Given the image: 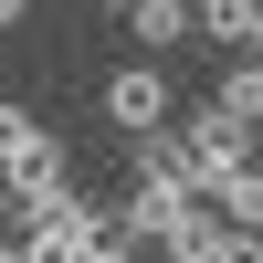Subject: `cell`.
Returning <instances> with one entry per match:
<instances>
[{
	"label": "cell",
	"mask_w": 263,
	"mask_h": 263,
	"mask_svg": "<svg viewBox=\"0 0 263 263\" xmlns=\"http://www.w3.org/2000/svg\"><path fill=\"white\" fill-rule=\"evenodd\" d=\"M21 11H32V0H0V32H11V21H21Z\"/></svg>",
	"instance_id": "11"
},
{
	"label": "cell",
	"mask_w": 263,
	"mask_h": 263,
	"mask_svg": "<svg viewBox=\"0 0 263 263\" xmlns=\"http://www.w3.org/2000/svg\"><path fill=\"white\" fill-rule=\"evenodd\" d=\"M221 105H232L242 126H263V53H253V63H232V74H221Z\"/></svg>",
	"instance_id": "9"
},
{
	"label": "cell",
	"mask_w": 263,
	"mask_h": 263,
	"mask_svg": "<svg viewBox=\"0 0 263 263\" xmlns=\"http://www.w3.org/2000/svg\"><path fill=\"white\" fill-rule=\"evenodd\" d=\"M211 211H221V221H242V232H263V168L242 158V168H232L221 190H211Z\"/></svg>",
	"instance_id": "7"
},
{
	"label": "cell",
	"mask_w": 263,
	"mask_h": 263,
	"mask_svg": "<svg viewBox=\"0 0 263 263\" xmlns=\"http://www.w3.org/2000/svg\"><path fill=\"white\" fill-rule=\"evenodd\" d=\"M63 147H42V158H21V168H0V211H11V221H53L63 211Z\"/></svg>",
	"instance_id": "3"
},
{
	"label": "cell",
	"mask_w": 263,
	"mask_h": 263,
	"mask_svg": "<svg viewBox=\"0 0 263 263\" xmlns=\"http://www.w3.org/2000/svg\"><path fill=\"white\" fill-rule=\"evenodd\" d=\"M126 32L147 53H168V42H190V0H126Z\"/></svg>",
	"instance_id": "4"
},
{
	"label": "cell",
	"mask_w": 263,
	"mask_h": 263,
	"mask_svg": "<svg viewBox=\"0 0 263 263\" xmlns=\"http://www.w3.org/2000/svg\"><path fill=\"white\" fill-rule=\"evenodd\" d=\"M168 137H179V168H190V190H200V200H211V190H221L232 168L253 158V126L232 116L221 95H211V105H190V116H168Z\"/></svg>",
	"instance_id": "1"
},
{
	"label": "cell",
	"mask_w": 263,
	"mask_h": 263,
	"mask_svg": "<svg viewBox=\"0 0 263 263\" xmlns=\"http://www.w3.org/2000/svg\"><path fill=\"white\" fill-rule=\"evenodd\" d=\"M253 11L263 0H190V32L200 42H253Z\"/></svg>",
	"instance_id": "6"
},
{
	"label": "cell",
	"mask_w": 263,
	"mask_h": 263,
	"mask_svg": "<svg viewBox=\"0 0 263 263\" xmlns=\"http://www.w3.org/2000/svg\"><path fill=\"white\" fill-rule=\"evenodd\" d=\"M242 53H263V11H253V42H242Z\"/></svg>",
	"instance_id": "12"
},
{
	"label": "cell",
	"mask_w": 263,
	"mask_h": 263,
	"mask_svg": "<svg viewBox=\"0 0 263 263\" xmlns=\"http://www.w3.org/2000/svg\"><path fill=\"white\" fill-rule=\"evenodd\" d=\"M95 11H126V0H95Z\"/></svg>",
	"instance_id": "13"
},
{
	"label": "cell",
	"mask_w": 263,
	"mask_h": 263,
	"mask_svg": "<svg viewBox=\"0 0 263 263\" xmlns=\"http://www.w3.org/2000/svg\"><path fill=\"white\" fill-rule=\"evenodd\" d=\"M211 263H263V232H242V221H221V232H211Z\"/></svg>",
	"instance_id": "10"
},
{
	"label": "cell",
	"mask_w": 263,
	"mask_h": 263,
	"mask_svg": "<svg viewBox=\"0 0 263 263\" xmlns=\"http://www.w3.org/2000/svg\"><path fill=\"white\" fill-rule=\"evenodd\" d=\"M42 147H53V137H42V116H32V105H0V168L42 158Z\"/></svg>",
	"instance_id": "8"
},
{
	"label": "cell",
	"mask_w": 263,
	"mask_h": 263,
	"mask_svg": "<svg viewBox=\"0 0 263 263\" xmlns=\"http://www.w3.org/2000/svg\"><path fill=\"white\" fill-rule=\"evenodd\" d=\"M253 147H263V137H253Z\"/></svg>",
	"instance_id": "14"
},
{
	"label": "cell",
	"mask_w": 263,
	"mask_h": 263,
	"mask_svg": "<svg viewBox=\"0 0 263 263\" xmlns=\"http://www.w3.org/2000/svg\"><path fill=\"white\" fill-rule=\"evenodd\" d=\"M211 232H221V211H211V200H190L179 221L158 232V253H168V263H211Z\"/></svg>",
	"instance_id": "5"
},
{
	"label": "cell",
	"mask_w": 263,
	"mask_h": 263,
	"mask_svg": "<svg viewBox=\"0 0 263 263\" xmlns=\"http://www.w3.org/2000/svg\"><path fill=\"white\" fill-rule=\"evenodd\" d=\"M168 116H179V95H168V74H158V63L105 74V126H116V137H158Z\"/></svg>",
	"instance_id": "2"
}]
</instances>
